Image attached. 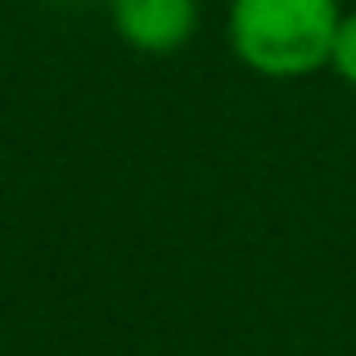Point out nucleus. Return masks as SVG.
Wrapping results in <instances>:
<instances>
[{"instance_id": "nucleus-1", "label": "nucleus", "mask_w": 356, "mask_h": 356, "mask_svg": "<svg viewBox=\"0 0 356 356\" xmlns=\"http://www.w3.org/2000/svg\"><path fill=\"white\" fill-rule=\"evenodd\" d=\"M339 18V0H230V45L261 77H307L330 63Z\"/></svg>"}, {"instance_id": "nucleus-2", "label": "nucleus", "mask_w": 356, "mask_h": 356, "mask_svg": "<svg viewBox=\"0 0 356 356\" xmlns=\"http://www.w3.org/2000/svg\"><path fill=\"white\" fill-rule=\"evenodd\" d=\"M118 36L140 54H172L199 32V0H113Z\"/></svg>"}, {"instance_id": "nucleus-3", "label": "nucleus", "mask_w": 356, "mask_h": 356, "mask_svg": "<svg viewBox=\"0 0 356 356\" xmlns=\"http://www.w3.org/2000/svg\"><path fill=\"white\" fill-rule=\"evenodd\" d=\"M330 63H334V72H339L348 86H356V14H343V18H339Z\"/></svg>"}]
</instances>
